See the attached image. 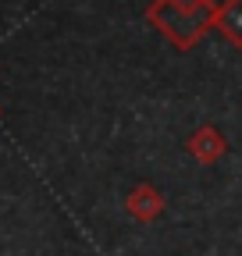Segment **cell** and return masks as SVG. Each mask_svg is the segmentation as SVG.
Segmentation results:
<instances>
[{
  "mask_svg": "<svg viewBox=\"0 0 242 256\" xmlns=\"http://www.w3.org/2000/svg\"><path fill=\"white\" fill-rule=\"evenodd\" d=\"M186 150L200 160V164H218V160L228 153V142H224V136L218 132V128L214 124H200L196 128V132L189 136V142H186Z\"/></svg>",
  "mask_w": 242,
  "mask_h": 256,
  "instance_id": "3957f363",
  "label": "cell"
},
{
  "mask_svg": "<svg viewBox=\"0 0 242 256\" xmlns=\"http://www.w3.org/2000/svg\"><path fill=\"white\" fill-rule=\"evenodd\" d=\"M214 28L221 36L242 50V0H224L218 4V14H214Z\"/></svg>",
  "mask_w": 242,
  "mask_h": 256,
  "instance_id": "277c9868",
  "label": "cell"
},
{
  "mask_svg": "<svg viewBox=\"0 0 242 256\" xmlns=\"http://www.w3.org/2000/svg\"><path fill=\"white\" fill-rule=\"evenodd\" d=\"M214 0H154L146 8V22L178 50H192L214 28Z\"/></svg>",
  "mask_w": 242,
  "mask_h": 256,
  "instance_id": "6da1fadb",
  "label": "cell"
},
{
  "mask_svg": "<svg viewBox=\"0 0 242 256\" xmlns=\"http://www.w3.org/2000/svg\"><path fill=\"white\" fill-rule=\"evenodd\" d=\"M125 210H128V217L139 220V224H154V220L164 214V196H160V188L150 185V182L136 185V188L128 192V200H125Z\"/></svg>",
  "mask_w": 242,
  "mask_h": 256,
  "instance_id": "7a4b0ae2",
  "label": "cell"
}]
</instances>
